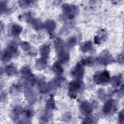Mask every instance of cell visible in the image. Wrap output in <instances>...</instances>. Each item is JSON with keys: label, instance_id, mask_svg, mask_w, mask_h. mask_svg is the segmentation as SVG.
Returning <instances> with one entry per match:
<instances>
[{"label": "cell", "instance_id": "6da1fadb", "mask_svg": "<svg viewBox=\"0 0 124 124\" xmlns=\"http://www.w3.org/2000/svg\"><path fill=\"white\" fill-rule=\"evenodd\" d=\"M17 50V45L16 42L10 43L1 54V60L4 62L9 61L16 54Z\"/></svg>", "mask_w": 124, "mask_h": 124}, {"label": "cell", "instance_id": "7a4b0ae2", "mask_svg": "<svg viewBox=\"0 0 124 124\" xmlns=\"http://www.w3.org/2000/svg\"><path fill=\"white\" fill-rule=\"evenodd\" d=\"M83 84L81 80H75L69 83L68 85V90L69 96L71 97L75 98L77 94L81 90Z\"/></svg>", "mask_w": 124, "mask_h": 124}, {"label": "cell", "instance_id": "3957f363", "mask_svg": "<svg viewBox=\"0 0 124 124\" xmlns=\"http://www.w3.org/2000/svg\"><path fill=\"white\" fill-rule=\"evenodd\" d=\"M110 78L108 71L104 70L96 72L93 76V80L97 84H104L110 81Z\"/></svg>", "mask_w": 124, "mask_h": 124}, {"label": "cell", "instance_id": "277c9868", "mask_svg": "<svg viewBox=\"0 0 124 124\" xmlns=\"http://www.w3.org/2000/svg\"><path fill=\"white\" fill-rule=\"evenodd\" d=\"M62 9L64 15L69 18H74L78 13V9L77 7L68 4L63 5Z\"/></svg>", "mask_w": 124, "mask_h": 124}, {"label": "cell", "instance_id": "5b68a950", "mask_svg": "<svg viewBox=\"0 0 124 124\" xmlns=\"http://www.w3.org/2000/svg\"><path fill=\"white\" fill-rule=\"evenodd\" d=\"M98 62L103 65H107L114 61L112 56L109 52L106 50H104L100 54L97 59Z\"/></svg>", "mask_w": 124, "mask_h": 124}, {"label": "cell", "instance_id": "8992f818", "mask_svg": "<svg viewBox=\"0 0 124 124\" xmlns=\"http://www.w3.org/2000/svg\"><path fill=\"white\" fill-rule=\"evenodd\" d=\"M84 65L81 62H78L72 71V74L73 76L76 78V79L81 80L83 77L84 73Z\"/></svg>", "mask_w": 124, "mask_h": 124}, {"label": "cell", "instance_id": "52a82bcc", "mask_svg": "<svg viewBox=\"0 0 124 124\" xmlns=\"http://www.w3.org/2000/svg\"><path fill=\"white\" fill-rule=\"evenodd\" d=\"M21 74L23 78L28 81L31 83H33L34 82V77L33 75L31 73L30 69L28 67H23L21 69Z\"/></svg>", "mask_w": 124, "mask_h": 124}, {"label": "cell", "instance_id": "ba28073f", "mask_svg": "<svg viewBox=\"0 0 124 124\" xmlns=\"http://www.w3.org/2000/svg\"><path fill=\"white\" fill-rule=\"evenodd\" d=\"M81 111L85 115H89L93 111V107L87 101L82 102L80 105Z\"/></svg>", "mask_w": 124, "mask_h": 124}, {"label": "cell", "instance_id": "9c48e42d", "mask_svg": "<svg viewBox=\"0 0 124 124\" xmlns=\"http://www.w3.org/2000/svg\"><path fill=\"white\" fill-rule=\"evenodd\" d=\"M114 108V101L112 99L108 100L105 104L103 108V112L104 114H108Z\"/></svg>", "mask_w": 124, "mask_h": 124}, {"label": "cell", "instance_id": "30bf717a", "mask_svg": "<svg viewBox=\"0 0 124 124\" xmlns=\"http://www.w3.org/2000/svg\"><path fill=\"white\" fill-rule=\"evenodd\" d=\"M54 46L56 51L59 54L62 51H64V43L63 41L60 38H57L54 43Z\"/></svg>", "mask_w": 124, "mask_h": 124}, {"label": "cell", "instance_id": "8fae6325", "mask_svg": "<svg viewBox=\"0 0 124 124\" xmlns=\"http://www.w3.org/2000/svg\"><path fill=\"white\" fill-rule=\"evenodd\" d=\"M59 56V62L61 63H66L69 60L70 56L69 54L65 51L64 50L58 54Z\"/></svg>", "mask_w": 124, "mask_h": 124}, {"label": "cell", "instance_id": "7c38bea8", "mask_svg": "<svg viewBox=\"0 0 124 124\" xmlns=\"http://www.w3.org/2000/svg\"><path fill=\"white\" fill-rule=\"evenodd\" d=\"M43 27L49 32H52L56 27V23L55 21L52 20H48L46 21L44 24Z\"/></svg>", "mask_w": 124, "mask_h": 124}, {"label": "cell", "instance_id": "4fadbf2b", "mask_svg": "<svg viewBox=\"0 0 124 124\" xmlns=\"http://www.w3.org/2000/svg\"><path fill=\"white\" fill-rule=\"evenodd\" d=\"M46 63L47 59L41 57L40 59L36 61L35 63V66L38 70H41L44 69L46 67Z\"/></svg>", "mask_w": 124, "mask_h": 124}, {"label": "cell", "instance_id": "5bb4252c", "mask_svg": "<svg viewBox=\"0 0 124 124\" xmlns=\"http://www.w3.org/2000/svg\"><path fill=\"white\" fill-rule=\"evenodd\" d=\"M22 30V28L20 26L17 24H14L11 27V33L13 36H17L20 34Z\"/></svg>", "mask_w": 124, "mask_h": 124}, {"label": "cell", "instance_id": "9a60e30c", "mask_svg": "<svg viewBox=\"0 0 124 124\" xmlns=\"http://www.w3.org/2000/svg\"><path fill=\"white\" fill-rule=\"evenodd\" d=\"M52 69L55 73L58 75H61L63 71V68L61 65V63L58 61L56 62L53 65Z\"/></svg>", "mask_w": 124, "mask_h": 124}, {"label": "cell", "instance_id": "2e32d148", "mask_svg": "<svg viewBox=\"0 0 124 124\" xmlns=\"http://www.w3.org/2000/svg\"><path fill=\"white\" fill-rule=\"evenodd\" d=\"M22 112V109L20 107H15L11 112V118L13 120V121L16 120L19 116H20V114Z\"/></svg>", "mask_w": 124, "mask_h": 124}, {"label": "cell", "instance_id": "e0dca14e", "mask_svg": "<svg viewBox=\"0 0 124 124\" xmlns=\"http://www.w3.org/2000/svg\"><path fill=\"white\" fill-rule=\"evenodd\" d=\"M80 47L82 51L87 52L91 51L93 49V44L91 41H87L82 43Z\"/></svg>", "mask_w": 124, "mask_h": 124}, {"label": "cell", "instance_id": "ac0fdd59", "mask_svg": "<svg viewBox=\"0 0 124 124\" xmlns=\"http://www.w3.org/2000/svg\"><path fill=\"white\" fill-rule=\"evenodd\" d=\"M50 50V49L49 46L47 45L42 46L40 48V53L42 56V57L47 59L49 56Z\"/></svg>", "mask_w": 124, "mask_h": 124}, {"label": "cell", "instance_id": "d6986e66", "mask_svg": "<svg viewBox=\"0 0 124 124\" xmlns=\"http://www.w3.org/2000/svg\"><path fill=\"white\" fill-rule=\"evenodd\" d=\"M5 72L9 76H13L16 74L17 69L15 65L10 64L5 68Z\"/></svg>", "mask_w": 124, "mask_h": 124}, {"label": "cell", "instance_id": "ffe728a7", "mask_svg": "<svg viewBox=\"0 0 124 124\" xmlns=\"http://www.w3.org/2000/svg\"><path fill=\"white\" fill-rule=\"evenodd\" d=\"M112 85L113 86L117 87L120 85L122 81V77L121 75H119L113 77L111 79H110Z\"/></svg>", "mask_w": 124, "mask_h": 124}, {"label": "cell", "instance_id": "44dd1931", "mask_svg": "<svg viewBox=\"0 0 124 124\" xmlns=\"http://www.w3.org/2000/svg\"><path fill=\"white\" fill-rule=\"evenodd\" d=\"M46 106L48 109H52L55 108V101L53 97H50L47 100Z\"/></svg>", "mask_w": 124, "mask_h": 124}, {"label": "cell", "instance_id": "7402d4cb", "mask_svg": "<svg viewBox=\"0 0 124 124\" xmlns=\"http://www.w3.org/2000/svg\"><path fill=\"white\" fill-rule=\"evenodd\" d=\"M81 62L84 65L92 66V65H93L95 61H94V60L93 58L88 57L86 59H83Z\"/></svg>", "mask_w": 124, "mask_h": 124}, {"label": "cell", "instance_id": "603a6c76", "mask_svg": "<svg viewBox=\"0 0 124 124\" xmlns=\"http://www.w3.org/2000/svg\"><path fill=\"white\" fill-rule=\"evenodd\" d=\"M76 42H77V39L74 37H72L70 38L68 40V41L66 43V46L68 48H71L75 45Z\"/></svg>", "mask_w": 124, "mask_h": 124}, {"label": "cell", "instance_id": "cb8c5ba5", "mask_svg": "<svg viewBox=\"0 0 124 124\" xmlns=\"http://www.w3.org/2000/svg\"><path fill=\"white\" fill-rule=\"evenodd\" d=\"M20 46H21V47L25 51H28L31 48L30 44L26 42H21V43L20 44Z\"/></svg>", "mask_w": 124, "mask_h": 124}, {"label": "cell", "instance_id": "d4e9b609", "mask_svg": "<svg viewBox=\"0 0 124 124\" xmlns=\"http://www.w3.org/2000/svg\"><path fill=\"white\" fill-rule=\"evenodd\" d=\"M24 113H25V116L28 118H31V117L33 115V111L32 109H26L25 111H24Z\"/></svg>", "mask_w": 124, "mask_h": 124}, {"label": "cell", "instance_id": "484cf974", "mask_svg": "<svg viewBox=\"0 0 124 124\" xmlns=\"http://www.w3.org/2000/svg\"><path fill=\"white\" fill-rule=\"evenodd\" d=\"M118 119L119 123L123 124L124 123V111L122 110L118 114Z\"/></svg>", "mask_w": 124, "mask_h": 124}, {"label": "cell", "instance_id": "4316f807", "mask_svg": "<svg viewBox=\"0 0 124 124\" xmlns=\"http://www.w3.org/2000/svg\"><path fill=\"white\" fill-rule=\"evenodd\" d=\"M94 119L91 116H88L84 120L83 123H94Z\"/></svg>", "mask_w": 124, "mask_h": 124}, {"label": "cell", "instance_id": "83f0119b", "mask_svg": "<svg viewBox=\"0 0 124 124\" xmlns=\"http://www.w3.org/2000/svg\"><path fill=\"white\" fill-rule=\"evenodd\" d=\"M19 89H20L19 87L17 85H15V86H13L12 87V89H11V90L12 91V93H17V92L19 91Z\"/></svg>", "mask_w": 124, "mask_h": 124}, {"label": "cell", "instance_id": "f1b7e54d", "mask_svg": "<svg viewBox=\"0 0 124 124\" xmlns=\"http://www.w3.org/2000/svg\"><path fill=\"white\" fill-rule=\"evenodd\" d=\"M118 61L121 63H123V62H124V56L123 54H121L119 55V56L118 57Z\"/></svg>", "mask_w": 124, "mask_h": 124}, {"label": "cell", "instance_id": "f546056e", "mask_svg": "<svg viewBox=\"0 0 124 124\" xmlns=\"http://www.w3.org/2000/svg\"><path fill=\"white\" fill-rule=\"evenodd\" d=\"M101 39L100 38L99 36H95L94 39V42L95 44H100L101 43Z\"/></svg>", "mask_w": 124, "mask_h": 124}, {"label": "cell", "instance_id": "4dcf8cb0", "mask_svg": "<svg viewBox=\"0 0 124 124\" xmlns=\"http://www.w3.org/2000/svg\"><path fill=\"white\" fill-rule=\"evenodd\" d=\"M98 96H99V97L100 98V99H102L103 98H104V96H105V94L104 91L102 90H100L98 92Z\"/></svg>", "mask_w": 124, "mask_h": 124}]
</instances>
